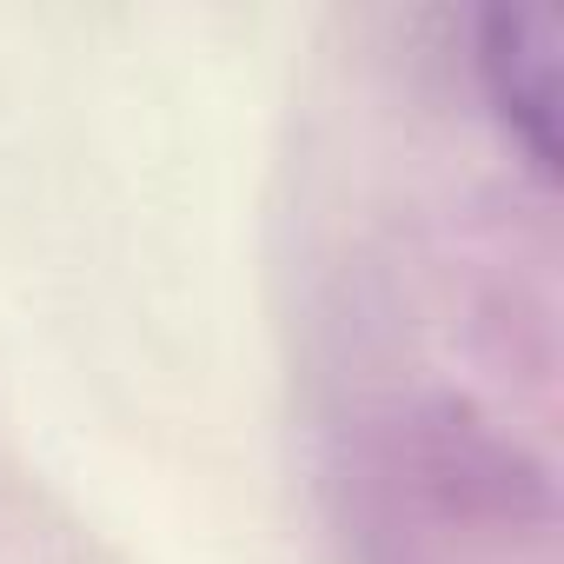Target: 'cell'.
Segmentation results:
<instances>
[{
  "label": "cell",
  "instance_id": "cell-1",
  "mask_svg": "<svg viewBox=\"0 0 564 564\" xmlns=\"http://www.w3.org/2000/svg\"><path fill=\"white\" fill-rule=\"evenodd\" d=\"M478 87L511 133V147L531 160L538 180L557 173V80H564V14L551 0H498L478 14Z\"/></svg>",
  "mask_w": 564,
  "mask_h": 564
}]
</instances>
